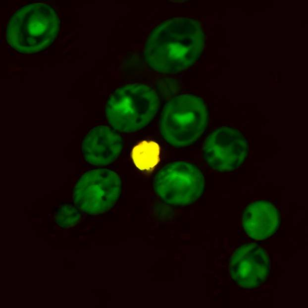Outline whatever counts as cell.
Here are the masks:
<instances>
[{
  "label": "cell",
  "mask_w": 308,
  "mask_h": 308,
  "mask_svg": "<svg viewBox=\"0 0 308 308\" xmlns=\"http://www.w3.org/2000/svg\"><path fill=\"white\" fill-rule=\"evenodd\" d=\"M205 36L196 20L168 19L151 32L146 42L145 57L153 70L176 73L195 63L203 51Z\"/></svg>",
  "instance_id": "obj_1"
},
{
  "label": "cell",
  "mask_w": 308,
  "mask_h": 308,
  "mask_svg": "<svg viewBox=\"0 0 308 308\" xmlns=\"http://www.w3.org/2000/svg\"><path fill=\"white\" fill-rule=\"evenodd\" d=\"M56 10L47 3H34L18 8L6 29L8 44L20 53H34L49 47L60 28Z\"/></svg>",
  "instance_id": "obj_2"
},
{
  "label": "cell",
  "mask_w": 308,
  "mask_h": 308,
  "mask_svg": "<svg viewBox=\"0 0 308 308\" xmlns=\"http://www.w3.org/2000/svg\"><path fill=\"white\" fill-rule=\"evenodd\" d=\"M159 99L151 87L131 83L116 89L108 97L105 109L112 128L126 133L138 132L148 126L159 111Z\"/></svg>",
  "instance_id": "obj_3"
},
{
  "label": "cell",
  "mask_w": 308,
  "mask_h": 308,
  "mask_svg": "<svg viewBox=\"0 0 308 308\" xmlns=\"http://www.w3.org/2000/svg\"><path fill=\"white\" fill-rule=\"evenodd\" d=\"M207 123L208 110L203 99L194 94H181L165 103L159 119V130L169 145L183 148L200 138Z\"/></svg>",
  "instance_id": "obj_4"
},
{
  "label": "cell",
  "mask_w": 308,
  "mask_h": 308,
  "mask_svg": "<svg viewBox=\"0 0 308 308\" xmlns=\"http://www.w3.org/2000/svg\"><path fill=\"white\" fill-rule=\"evenodd\" d=\"M205 177L195 164L185 160L171 162L153 179L155 191L165 204L187 205L200 199L205 191Z\"/></svg>",
  "instance_id": "obj_5"
},
{
  "label": "cell",
  "mask_w": 308,
  "mask_h": 308,
  "mask_svg": "<svg viewBox=\"0 0 308 308\" xmlns=\"http://www.w3.org/2000/svg\"><path fill=\"white\" fill-rule=\"evenodd\" d=\"M121 189V179L115 171L106 168L91 169L75 184L73 203L82 212L98 214L114 205Z\"/></svg>",
  "instance_id": "obj_6"
},
{
  "label": "cell",
  "mask_w": 308,
  "mask_h": 308,
  "mask_svg": "<svg viewBox=\"0 0 308 308\" xmlns=\"http://www.w3.org/2000/svg\"><path fill=\"white\" fill-rule=\"evenodd\" d=\"M249 144L239 130L227 126L214 129L206 137L203 149L204 159L212 169L221 172L233 171L246 160Z\"/></svg>",
  "instance_id": "obj_7"
},
{
  "label": "cell",
  "mask_w": 308,
  "mask_h": 308,
  "mask_svg": "<svg viewBox=\"0 0 308 308\" xmlns=\"http://www.w3.org/2000/svg\"><path fill=\"white\" fill-rule=\"evenodd\" d=\"M229 268L234 282L252 289L261 285L269 277L270 260L263 249L254 244H244L230 257Z\"/></svg>",
  "instance_id": "obj_8"
},
{
  "label": "cell",
  "mask_w": 308,
  "mask_h": 308,
  "mask_svg": "<svg viewBox=\"0 0 308 308\" xmlns=\"http://www.w3.org/2000/svg\"><path fill=\"white\" fill-rule=\"evenodd\" d=\"M123 147V139L118 131L111 126L99 125L93 128L84 137L82 153L88 163L104 166L117 158Z\"/></svg>",
  "instance_id": "obj_9"
},
{
  "label": "cell",
  "mask_w": 308,
  "mask_h": 308,
  "mask_svg": "<svg viewBox=\"0 0 308 308\" xmlns=\"http://www.w3.org/2000/svg\"><path fill=\"white\" fill-rule=\"evenodd\" d=\"M279 225L276 205L266 200L249 205L242 215V226L246 234L257 240L268 239L276 234Z\"/></svg>",
  "instance_id": "obj_10"
},
{
  "label": "cell",
  "mask_w": 308,
  "mask_h": 308,
  "mask_svg": "<svg viewBox=\"0 0 308 308\" xmlns=\"http://www.w3.org/2000/svg\"><path fill=\"white\" fill-rule=\"evenodd\" d=\"M79 209L70 204H63L56 207L54 212V221L60 227L65 228L73 226L81 218Z\"/></svg>",
  "instance_id": "obj_11"
}]
</instances>
